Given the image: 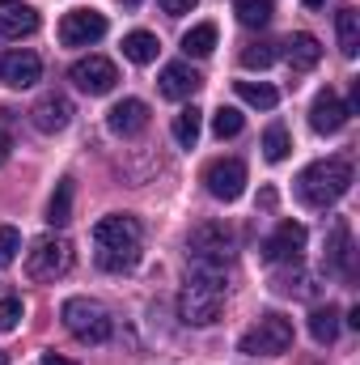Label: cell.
Listing matches in <instances>:
<instances>
[{
  "mask_svg": "<svg viewBox=\"0 0 360 365\" xmlns=\"http://www.w3.org/2000/svg\"><path fill=\"white\" fill-rule=\"evenodd\" d=\"M352 191V158H322L297 175V200L305 208H331Z\"/></svg>",
  "mask_w": 360,
  "mask_h": 365,
  "instance_id": "cell-2",
  "label": "cell"
},
{
  "mask_svg": "<svg viewBox=\"0 0 360 365\" xmlns=\"http://www.w3.org/2000/svg\"><path fill=\"white\" fill-rule=\"evenodd\" d=\"M157 51H162V43H157V34H149V30H132V34L123 38V56H127L132 64H153Z\"/></svg>",
  "mask_w": 360,
  "mask_h": 365,
  "instance_id": "cell-21",
  "label": "cell"
},
{
  "mask_svg": "<svg viewBox=\"0 0 360 365\" xmlns=\"http://www.w3.org/2000/svg\"><path fill=\"white\" fill-rule=\"evenodd\" d=\"M38 30V13L26 0H0V34L4 38H30Z\"/></svg>",
  "mask_w": 360,
  "mask_h": 365,
  "instance_id": "cell-16",
  "label": "cell"
},
{
  "mask_svg": "<svg viewBox=\"0 0 360 365\" xmlns=\"http://www.w3.org/2000/svg\"><path fill=\"white\" fill-rule=\"evenodd\" d=\"M275 60V43H246L242 51V68H271Z\"/></svg>",
  "mask_w": 360,
  "mask_h": 365,
  "instance_id": "cell-31",
  "label": "cell"
},
{
  "mask_svg": "<svg viewBox=\"0 0 360 365\" xmlns=\"http://www.w3.org/2000/svg\"><path fill=\"white\" fill-rule=\"evenodd\" d=\"M60 319H64L68 336H77L81 344H106L110 331H115L110 310L102 302H93V297H68L64 310H60Z\"/></svg>",
  "mask_w": 360,
  "mask_h": 365,
  "instance_id": "cell-3",
  "label": "cell"
},
{
  "mask_svg": "<svg viewBox=\"0 0 360 365\" xmlns=\"http://www.w3.org/2000/svg\"><path fill=\"white\" fill-rule=\"evenodd\" d=\"M305 238H309V234H305L301 221H280L275 234L263 242V259H268V264H297L301 251H305Z\"/></svg>",
  "mask_w": 360,
  "mask_h": 365,
  "instance_id": "cell-11",
  "label": "cell"
},
{
  "mask_svg": "<svg viewBox=\"0 0 360 365\" xmlns=\"http://www.w3.org/2000/svg\"><path fill=\"white\" fill-rule=\"evenodd\" d=\"M21 314H26V306H21V297H4V302H0V331H13Z\"/></svg>",
  "mask_w": 360,
  "mask_h": 365,
  "instance_id": "cell-33",
  "label": "cell"
},
{
  "mask_svg": "<svg viewBox=\"0 0 360 365\" xmlns=\"http://www.w3.org/2000/svg\"><path fill=\"white\" fill-rule=\"evenodd\" d=\"M225 310V268L221 264H191L179 297V314L191 327H212Z\"/></svg>",
  "mask_w": 360,
  "mask_h": 365,
  "instance_id": "cell-1",
  "label": "cell"
},
{
  "mask_svg": "<svg viewBox=\"0 0 360 365\" xmlns=\"http://www.w3.org/2000/svg\"><path fill=\"white\" fill-rule=\"evenodd\" d=\"M162 4V13H170V17H182V13H191L199 0H157Z\"/></svg>",
  "mask_w": 360,
  "mask_h": 365,
  "instance_id": "cell-34",
  "label": "cell"
},
{
  "mask_svg": "<svg viewBox=\"0 0 360 365\" xmlns=\"http://www.w3.org/2000/svg\"><path fill=\"white\" fill-rule=\"evenodd\" d=\"M182 51L186 56H212L216 51V26L212 21H199L182 34Z\"/></svg>",
  "mask_w": 360,
  "mask_h": 365,
  "instance_id": "cell-25",
  "label": "cell"
},
{
  "mask_svg": "<svg viewBox=\"0 0 360 365\" xmlns=\"http://www.w3.org/2000/svg\"><path fill=\"white\" fill-rule=\"evenodd\" d=\"M233 90H238V98H242L246 106H255V110H271V106L280 102V93L271 90L268 81H238Z\"/></svg>",
  "mask_w": 360,
  "mask_h": 365,
  "instance_id": "cell-26",
  "label": "cell"
},
{
  "mask_svg": "<svg viewBox=\"0 0 360 365\" xmlns=\"http://www.w3.org/2000/svg\"><path fill=\"white\" fill-rule=\"evenodd\" d=\"M203 187H208V195L233 204V200L246 191V162H238V158H216V162L203 170Z\"/></svg>",
  "mask_w": 360,
  "mask_h": 365,
  "instance_id": "cell-7",
  "label": "cell"
},
{
  "mask_svg": "<svg viewBox=\"0 0 360 365\" xmlns=\"http://www.w3.org/2000/svg\"><path fill=\"white\" fill-rule=\"evenodd\" d=\"M242 123H246V119H242V110H238V106H221V110L212 115V132H216L221 140L238 136V132H242Z\"/></svg>",
  "mask_w": 360,
  "mask_h": 365,
  "instance_id": "cell-29",
  "label": "cell"
},
{
  "mask_svg": "<svg viewBox=\"0 0 360 365\" xmlns=\"http://www.w3.org/2000/svg\"><path fill=\"white\" fill-rule=\"evenodd\" d=\"M259 204H263V208H275V191H271V187L259 195Z\"/></svg>",
  "mask_w": 360,
  "mask_h": 365,
  "instance_id": "cell-37",
  "label": "cell"
},
{
  "mask_svg": "<svg viewBox=\"0 0 360 365\" xmlns=\"http://www.w3.org/2000/svg\"><path fill=\"white\" fill-rule=\"evenodd\" d=\"M344 123H348V106L339 102L335 90H322L314 98V106H309V128H314L318 136H335Z\"/></svg>",
  "mask_w": 360,
  "mask_h": 365,
  "instance_id": "cell-14",
  "label": "cell"
},
{
  "mask_svg": "<svg viewBox=\"0 0 360 365\" xmlns=\"http://www.w3.org/2000/svg\"><path fill=\"white\" fill-rule=\"evenodd\" d=\"M238 349L246 353V357H284L288 349H292V323L284 319V314H259V323L238 340Z\"/></svg>",
  "mask_w": 360,
  "mask_h": 365,
  "instance_id": "cell-4",
  "label": "cell"
},
{
  "mask_svg": "<svg viewBox=\"0 0 360 365\" xmlns=\"http://www.w3.org/2000/svg\"><path fill=\"white\" fill-rule=\"evenodd\" d=\"M17 251H21V234L13 225H0V268H9L17 259Z\"/></svg>",
  "mask_w": 360,
  "mask_h": 365,
  "instance_id": "cell-32",
  "label": "cell"
},
{
  "mask_svg": "<svg viewBox=\"0 0 360 365\" xmlns=\"http://www.w3.org/2000/svg\"><path fill=\"white\" fill-rule=\"evenodd\" d=\"M9 153H13V140H9V132H4V128H0V166H4V162H9Z\"/></svg>",
  "mask_w": 360,
  "mask_h": 365,
  "instance_id": "cell-35",
  "label": "cell"
},
{
  "mask_svg": "<svg viewBox=\"0 0 360 365\" xmlns=\"http://www.w3.org/2000/svg\"><path fill=\"white\" fill-rule=\"evenodd\" d=\"M73 195H77L73 179H60V182H55L51 204H47V221H51V225H68V221H73Z\"/></svg>",
  "mask_w": 360,
  "mask_h": 365,
  "instance_id": "cell-23",
  "label": "cell"
},
{
  "mask_svg": "<svg viewBox=\"0 0 360 365\" xmlns=\"http://www.w3.org/2000/svg\"><path fill=\"white\" fill-rule=\"evenodd\" d=\"M309 336L318 340V344H335L339 340V310L327 302V306H314V314H309Z\"/></svg>",
  "mask_w": 360,
  "mask_h": 365,
  "instance_id": "cell-22",
  "label": "cell"
},
{
  "mask_svg": "<svg viewBox=\"0 0 360 365\" xmlns=\"http://www.w3.org/2000/svg\"><path fill=\"white\" fill-rule=\"evenodd\" d=\"M335 34H339V51L352 60V56L360 51V13L352 9V4L335 13Z\"/></svg>",
  "mask_w": 360,
  "mask_h": 365,
  "instance_id": "cell-20",
  "label": "cell"
},
{
  "mask_svg": "<svg viewBox=\"0 0 360 365\" xmlns=\"http://www.w3.org/2000/svg\"><path fill=\"white\" fill-rule=\"evenodd\" d=\"M73 268V242L68 238H38L30 251H26V276L38 280V284H51Z\"/></svg>",
  "mask_w": 360,
  "mask_h": 365,
  "instance_id": "cell-5",
  "label": "cell"
},
{
  "mask_svg": "<svg viewBox=\"0 0 360 365\" xmlns=\"http://www.w3.org/2000/svg\"><path fill=\"white\" fill-rule=\"evenodd\" d=\"M288 149H292L288 128H284V123H271L268 132H263V158H268V162H284V158H288Z\"/></svg>",
  "mask_w": 360,
  "mask_h": 365,
  "instance_id": "cell-28",
  "label": "cell"
},
{
  "mask_svg": "<svg viewBox=\"0 0 360 365\" xmlns=\"http://www.w3.org/2000/svg\"><path fill=\"white\" fill-rule=\"evenodd\" d=\"M43 365H77V361H68V357H60V353H43Z\"/></svg>",
  "mask_w": 360,
  "mask_h": 365,
  "instance_id": "cell-36",
  "label": "cell"
},
{
  "mask_svg": "<svg viewBox=\"0 0 360 365\" xmlns=\"http://www.w3.org/2000/svg\"><path fill=\"white\" fill-rule=\"evenodd\" d=\"M0 365H9V357H4V353H0Z\"/></svg>",
  "mask_w": 360,
  "mask_h": 365,
  "instance_id": "cell-40",
  "label": "cell"
},
{
  "mask_svg": "<svg viewBox=\"0 0 360 365\" xmlns=\"http://www.w3.org/2000/svg\"><path fill=\"white\" fill-rule=\"evenodd\" d=\"M123 4H127V9H136V4H140V0H123Z\"/></svg>",
  "mask_w": 360,
  "mask_h": 365,
  "instance_id": "cell-39",
  "label": "cell"
},
{
  "mask_svg": "<svg viewBox=\"0 0 360 365\" xmlns=\"http://www.w3.org/2000/svg\"><path fill=\"white\" fill-rule=\"evenodd\" d=\"M68 81L77 86V90L85 93H110L115 86H119V68L106 60V56H85V60H77L73 68H68Z\"/></svg>",
  "mask_w": 360,
  "mask_h": 365,
  "instance_id": "cell-8",
  "label": "cell"
},
{
  "mask_svg": "<svg viewBox=\"0 0 360 365\" xmlns=\"http://www.w3.org/2000/svg\"><path fill=\"white\" fill-rule=\"evenodd\" d=\"M322 4H327V0H305V9H322Z\"/></svg>",
  "mask_w": 360,
  "mask_h": 365,
  "instance_id": "cell-38",
  "label": "cell"
},
{
  "mask_svg": "<svg viewBox=\"0 0 360 365\" xmlns=\"http://www.w3.org/2000/svg\"><path fill=\"white\" fill-rule=\"evenodd\" d=\"M233 13H238L242 26L259 30V26H268L271 21V0H233Z\"/></svg>",
  "mask_w": 360,
  "mask_h": 365,
  "instance_id": "cell-27",
  "label": "cell"
},
{
  "mask_svg": "<svg viewBox=\"0 0 360 365\" xmlns=\"http://www.w3.org/2000/svg\"><path fill=\"white\" fill-rule=\"evenodd\" d=\"M97 264L106 272H132L140 264V247H132V251H97Z\"/></svg>",
  "mask_w": 360,
  "mask_h": 365,
  "instance_id": "cell-30",
  "label": "cell"
},
{
  "mask_svg": "<svg viewBox=\"0 0 360 365\" xmlns=\"http://www.w3.org/2000/svg\"><path fill=\"white\" fill-rule=\"evenodd\" d=\"M186 255H191V264H229V255H233V230L225 225V221H203V225H195L191 230V238H186Z\"/></svg>",
  "mask_w": 360,
  "mask_h": 365,
  "instance_id": "cell-6",
  "label": "cell"
},
{
  "mask_svg": "<svg viewBox=\"0 0 360 365\" xmlns=\"http://www.w3.org/2000/svg\"><path fill=\"white\" fill-rule=\"evenodd\" d=\"M102 34H106V13H97V9H73L60 21V43L64 47H90Z\"/></svg>",
  "mask_w": 360,
  "mask_h": 365,
  "instance_id": "cell-9",
  "label": "cell"
},
{
  "mask_svg": "<svg viewBox=\"0 0 360 365\" xmlns=\"http://www.w3.org/2000/svg\"><path fill=\"white\" fill-rule=\"evenodd\" d=\"M38 77H43V60L34 51H9L0 60V81L9 90H30V86H38Z\"/></svg>",
  "mask_w": 360,
  "mask_h": 365,
  "instance_id": "cell-12",
  "label": "cell"
},
{
  "mask_svg": "<svg viewBox=\"0 0 360 365\" xmlns=\"http://www.w3.org/2000/svg\"><path fill=\"white\" fill-rule=\"evenodd\" d=\"M327 268L352 276V230H348L344 217H339V221L331 225V234H327Z\"/></svg>",
  "mask_w": 360,
  "mask_h": 365,
  "instance_id": "cell-18",
  "label": "cell"
},
{
  "mask_svg": "<svg viewBox=\"0 0 360 365\" xmlns=\"http://www.w3.org/2000/svg\"><path fill=\"white\" fill-rule=\"evenodd\" d=\"M203 86V77L191 68V64H166L162 68V77H157V90H162V98H174V102H182V98H191V93Z\"/></svg>",
  "mask_w": 360,
  "mask_h": 365,
  "instance_id": "cell-17",
  "label": "cell"
},
{
  "mask_svg": "<svg viewBox=\"0 0 360 365\" xmlns=\"http://www.w3.org/2000/svg\"><path fill=\"white\" fill-rule=\"evenodd\" d=\"M199 128H203V110L199 106H182L179 115H174V140H179L182 149H195Z\"/></svg>",
  "mask_w": 360,
  "mask_h": 365,
  "instance_id": "cell-24",
  "label": "cell"
},
{
  "mask_svg": "<svg viewBox=\"0 0 360 365\" xmlns=\"http://www.w3.org/2000/svg\"><path fill=\"white\" fill-rule=\"evenodd\" d=\"M30 119H34V128H38V132L55 136V132H64V128L73 123V102H68L64 93H43V98L34 102Z\"/></svg>",
  "mask_w": 360,
  "mask_h": 365,
  "instance_id": "cell-13",
  "label": "cell"
},
{
  "mask_svg": "<svg viewBox=\"0 0 360 365\" xmlns=\"http://www.w3.org/2000/svg\"><path fill=\"white\" fill-rule=\"evenodd\" d=\"M93 242L102 251H132L140 247V221L127 217V212H115V217H102L93 225Z\"/></svg>",
  "mask_w": 360,
  "mask_h": 365,
  "instance_id": "cell-10",
  "label": "cell"
},
{
  "mask_svg": "<svg viewBox=\"0 0 360 365\" xmlns=\"http://www.w3.org/2000/svg\"><path fill=\"white\" fill-rule=\"evenodd\" d=\"M106 128H110L115 136H140V132L149 128V102H140V98L115 102L110 115H106Z\"/></svg>",
  "mask_w": 360,
  "mask_h": 365,
  "instance_id": "cell-15",
  "label": "cell"
},
{
  "mask_svg": "<svg viewBox=\"0 0 360 365\" xmlns=\"http://www.w3.org/2000/svg\"><path fill=\"white\" fill-rule=\"evenodd\" d=\"M284 56H288V64H292L297 73H305V68H314V64L322 60V43H318L314 34H292V38L284 43Z\"/></svg>",
  "mask_w": 360,
  "mask_h": 365,
  "instance_id": "cell-19",
  "label": "cell"
}]
</instances>
